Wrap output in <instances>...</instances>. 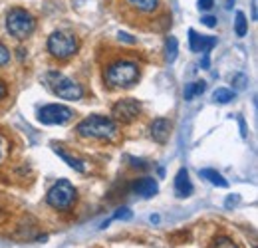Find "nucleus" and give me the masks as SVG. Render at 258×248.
I'll return each mask as SVG.
<instances>
[{
    "instance_id": "1",
    "label": "nucleus",
    "mask_w": 258,
    "mask_h": 248,
    "mask_svg": "<svg viewBox=\"0 0 258 248\" xmlns=\"http://www.w3.org/2000/svg\"><path fill=\"white\" fill-rule=\"evenodd\" d=\"M105 84L113 90H127L139 80V66L131 60H115L105 68Z\"/></svg>"
},
{
    "instance_id": "2",
    "label": "nucleus",
    "mask_w": 258,
    "mask_h": 248,
    "mask_svg": "<svg viewBox=\"0 0 258 248\" xmlns=\"http://www.w3.org/2000/svg\"><path fill=\"white\" fill-rule=\"evenodd\" d=\"M78 133L86 139H103V141H111L117 135V123L105 115H88L86 119H82L78 123Z\"/></svg>"
},
{
    "instance_id": "3",
    "label": "nucleus",
    "mask_w": 258,
    "mask_h": 248,
    "mask_svg": "<svg viewBox=\"0 0 258 248\" xmlns=\"http://www.w3.org/2000/svg\"><path fill=\"white\" fill-rule=\"evenodd\" d=\"M6 30L16 40H26L36 30V18L24 8H12L6 14Z\"/></svg>"
},
{
    "instance_id": "4",
    "label": "nucleus",
    "mask_w": 258,
    "mask_h": 248,
    "mask_svg": "<svg viewBox=\"0 0 258 248\" xmlns=\"http://www.w3.org/2000/svg\"><path fill=\"white\" fill-rule=\"evenodd\" d=\"M46 48L52 58L56 60H68L78 52V38L70 30H56L50 34Z\"/></svg>"
},
{
    "instance_id": "5",
    "label": "nucleus",
    "mask_w": 258,
    "mask_h": 248,
    "mask_svg": "<svg viewBox=\"0 0 258 248\" xmlns=\"http://www.w3.org/2000/svg\"><path fill=\"white\" fill-rule=\"evenodd\" d=\"M76 199H78L76 189H74V185L70 181H66V179L54 183L52 189L48 191V195H46V203L50 207H54L56 211H68V209H72V205L76 203Z\"/></svg>"
},
{
    "instance_id": "6",
    "label": "nucleus",
    "mask_w": 258,
    "mask_h": 248,
    "mask_svg": "<svg viewBox=\"0 0 258 248\" xmlns=\"http://www.w3.org/2000/svg\"><path fill=\"white\" fill-rule=\"evenodd\" d=\"M48 86H50V90L56 93L58 97L68 99V101L82 99V95H84V88L78 82L66 78L62 74H58V72H50L48 74Z\"/></svg>"
},
{
    "instance_id": "7",
    "label": "nucleus",
    "mask_w": 258,
    "mask_h": 248,
    "mask_svg": "<svg viewBox=\"0 0 258 248\" xmlns=\"http://www.w3.org/2000/svg\"><path fill=\"white\" fill-rule=\"evenodd\" d=\"M74 117V111L60 103H48L38 111V121L44 125H64Z\"/></svg>"
},
{
    "instance_id": "8",
    "label": "nucleus",
    "mask_w": 258,
    "mask_h": 248,
    "mask_svg": "<svg viewBox=\"0 0 258 248\" xmlns=\"http://www.w3.org/2000/svg\"><path fill=\"white\" fill-rule=\"evenodd\" d=\"M111 113H113V119L117 123H133L141 113V103L137 99H131V97L119 99L111 107Z\"/></svg>"
},
{
    "instance_id": "9",
    "label": "nucleus",
    "mask_w": 258,
    "mask_h": 248,
    "mask_svg": "<svg viewBox=\"0 0 258 248\" xmlns=\"http://www.w3.org/2000/svg\"><path fill=\"white\" fill-rule=\"evenodd\" d=\"M217 44V38H213V36H199L193 28H189V48L193 50V52H203V54H209L211 52V48Z\"/></svg>"
},
{
    "instance_id": "10",
    "label": "nucleus",
    "mask_w": 258,
    "mask_h": 248,
    "mask_svg": "<svg viewBox=\"0 0 258 248\" xmlns=\"http://www.w3.org/2000/svg\"><path fill=\"white\" fill-rule=\"evenodd\" d=\"M175 195L179 199H187V197L193 195V183H191V177H189L187 169H179V173L175 177Z\"/></svg>"
},
{
    "instance_id": "11",
    "label": "nucleus",
    "mask_w": 258,
    "mask_h": 248,
    "mask_svg": "<svg viewBox=\"0 0 258 248\" xmlns=\"http://www.w3.org/2000/svg\"><path fill=\"white\" fill-rule=\"evenodd\" d=\"M157 191H159V185L151 177H143V179H139V181L133 183V193L137 197H141V199H151V197L157 195Z\"/></svg>"
},
{
    "instance_id": "12",
    "label": "nucleus",
    "mask_w": 258,
    "mask_h": 248,
    "mask_svg": "<svg viewBox=\"0 0 258 248\" xmlns=\"http://www.w3.org/2000/svg\"><path fill=\"white\" fill-rule=\"evenodd\" d=\"M149 131H151V137L157 141V143H167V139H169V133H171V121L169 119H165V117H159V119H155L151 127H149Z\"/></svg>"
},
{
    "instance_id": "13",
    "label": "nucleus",
    "mask_w": 258,
    "mask_h": 248,
    "mask_svg": "<svg viewBox=\"0 0 258 248\" xmlns=\"http://www.w3.org/2000/svg\"><path fill=\"white\" fill-rule=\"evenodd\" d=\"M127 4L137 10V12H143V14H153L159 10L161 6V0H127Z\"/></svg>"
},
{
    "instance_id": "14",
    "label": "nucleus",
    "mask_w": 258,
    "mask_h": 248,
    "mask_svg": "<svg viewBox=\"0 0 258 248\" xmlns=\"http://www.w3.org/2000/svg\"><path fill=\"white\" fill-rule=\"evenodd\" d=\"M201 177L205 179V181H209L211 185L215 187H223V189H226L228 187V181H226L225 177L217 171V169H201Z\"/></svg>"
},
{
    "instance_id": "15",
    "label": "nucleus",
    "mask_w": 258,
    "mask_h": 248,
    "mask_svg": "<svg viewBox=\"0 0 258 248\" xmlns=\"http://www.w3.org/2000/svg\"><path fill=\"white\" fill-rule=\"evenodd\" d=\"M177 54H179V42L175 36H169L167 42H165V56H167V62L173 64L177 60Z\"/></svg>"
},
{
    "instance_id": "16",
    "label": "nucleus",
    "mask_w": 258,
    "mask_h": 248,
    "mask_svg": "<svg viewBox=\"0 0 258 248\" xmlns=\"http://www.w3.org/2000/svg\"><path fill=\"white\" fill-rule=\"evenodd\" d=\"M54 151H56V153H58V155L62 157V159H64L66 163H68V165H70V167H74V169H76V171H78V173H84V171H86V167H84V163H82V161H80V159H76V157H72L70 155V153H66L64 149H62V147H54Z\"/></svg>"
},
{
    "instance_id": "17",
    "label": "nucleus",
    "mask_w": 258,
    "mask_h": 248,
    "mask_svg": "<svg viewBox=\"0 0 258 248\" xmlns=\"http://www.w3.org/2000/svg\"><path fill=\"white\" fill-rule=\"evenodd\" d=\"M234 32H236L238 38L246 36V32H248V20H246V14L242 10H238L236 16H234Z\"/></svg>"
},
{
    "instance_id": "18",
    "label": "nucleus",
    "mask_w": 258,
    "mask_h": 248,
    "mask_svg": "<svg viewBox=\"0 0 258 248\" xmlns=\"http://www.w3.org/2000/svg\"><path fill=\"white\" fill-rule=\"evenodd\" d=\"M205 82H195V84H187L185 86V92H183V97L187 99V101H191L195 95H201V93L205 92Z\"/></svg>"
},
{
    "instance_id": "19",
    "label": "nucleus",
    "mask_w": 258,
    "mask_h": 248,
    "mask_svg": "<svg viewBox=\"0 0 258 248\" xmlns=\"http://www.w3.org/2000/svg\"><path fill=\"white\" fill-rule=\"evenodd\" d=\"M234 99V92L232 90H228V88H219V90H215V101L217 103H228V101H232Z\"/></svg>"
},
{
    "instance_id": "20",
    "label": "nucleus",
    "mask_w": 258,
    "mask_h": 248,
    "mask_svg": "<svg viewBox=\"0 0 258 248\" xmlns=\"http://www.w3.org/2000/svg\"><path fill=\"white\" fill-rule=\"evenodd\" d=\"M213 248H238V246H236V244L232 242V238H228V236H217Z\"/></svg>"
},
{
    "instance_id": "21",
    "label": "nucleus",
    "mask_w": 258,
    "mask_h": 248,
    "mask_svg": "<svg viewBox=\"0 0 258 248\" xmlns=\"http://www.w3.org/2000/svg\"><path fill=\"white\" fill-rule=\"evenodd\" d=\"M8 62H10V50L0 42V68L6 66Z\"/></svg>"
},
{
    "instance_id": "22",
    "label": "nucleus",
    "mask_w": 258,
    "mask_h": 248,
    "mask_svg": "<svg viewBox=\"0 0 258 248\" xmlns=\"http://www.w3.org/2000/svg\"><path fill=\"white\" fill-rule=\"evenodd\" d=\"M131 217H133V213L129 211L127 207H121V209H119V211H117V213H115L113 217L109 218V220H113V218H121V220H129Z\"/></svg>"
},
{
    "instance_id": "23",
    "label": "nucleus",
    "mask_w": 258,
    "mask_h": 248,
    "mask_svg": "<svg viewBox=\"0 0 258 248\" xmlns=\"http://www.w3.org/2000/svg\"><path fill=\"white\" fill-rule=\"evenodd\" d=\"M201 24H205L207 28H215V26H217V16H213V14L201 16Z\"/></svg>"
},
{
    "instance_id": "24",
    "label": "nucleus",
    "mask_w": 258,
    "mask_h": 248,
    "mask_svg": "<svg viewBox=\"0 0 258 248\" xmlns=\"http://www.w3.org/2000/svg\"><path fill=\"white\" fill-rule=\"evenodd\" d=\"M197 6H199V10H205L207 12V10H211L215 6V0H199Z\"/></svg>"
},
{
    "instance_id": "25",
    "label": "nucleus",
    "mask_w": 258,
    "mask_h": 248,
    "mask_svg": "<svg viewBox=\"0 0 258 248\" xmlns=\"http://www.w3.org/2000/svg\"><path fill=\"white\" fill-rule=\"evenodd\" d=\"M129 163H131L135 169H147V167H149L145 161H141V159H135V157H129Z\"/></svg>"
},
{
    "instance_id": "26",
    "label": "nucleus",
    "mask_w": 258,
    "mask_h": 248,
    "mask_svg": "<svg viewBox=\"0 0 258 248\" xmlns=\"http://www.w3.org/2000/svg\"><path fill=\"white\" fill-rule=\"evenodd\" d=\"M117 38H119V42H125V44H135V38L133 36H129L125 32H119L117 34Z\"/></svg>"
},
{
    "instance_id": "27",
    "label": "nucleus",
    "mask_w": 258,
    "mask_h": 248,
    "mask_svg": "<svg viewBox=\"0 0 258 248\" xmlns=\"http://www.w3.org/2000/svg\"><path fill=\"white\" fill-rule=\"evenodd\" d=\"M244 80H246V78H244L242 74H238V76H236V82H234V84H236V88H244V86H246V82H244Z\"/></svg>"
},
{
    "instance_id": "28",
    "label": "nucleus",
    "mask_w": 258,
    "mask_h": 248,
    "mask_svg": "<svg viewBox=\"0 0 258 248\" xmlns=\"http://www.w3.org/2000/svg\"><path fill=\"white\" fill-rule=\"evenodd\" d=\"M201 68H203V70H209V68H211V58H209V54H205V56H203Z\"/></svg>"
},
{
    "instance_id": "29",
    "label": "nucleus",
    "mask_w": 258,
    "mask_h": 248,
    "mask_svg": "<svg viewBox=\"0 0 258 248\" xmlns=\"http://www.w3.org/2000/svg\"><path fill=\"white\" fill-rule=\"evenodd\" d=\"M8 95V88H6V84L0 80V99H4Z\"/></svg>"
},
{
    "instance_id": "30",
    "label": "nucleus",
    "mask_w": 258,
    "mask_h": 248,
    "mask_svg": "<svg viewBox=\"0 0 258 248\" xmlns=\"http://www.w3.org/2000/svg\"><path fill=\"white\" fill-rule=\"evenodd\" d=\"M236 201H238V197H228V199H226V207L230 209V205H234Z\"/></svg>"
},
{
    "instance_id": "31",
    "label": "nucleus",
    "mask_w": 258,
    "mask_h": 248,
    "mask_svg": "<svg viewBox=\"0 0 258 248\" xmlns=\"http://www.w3.org/2000/svg\"><path fill=\"white\" fill-rule=\"evenodd\" d=\"M0 159H2V149H0Z\"/></svg>"
}]
</instances>
